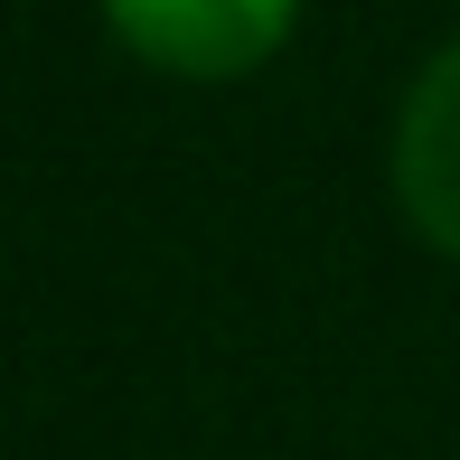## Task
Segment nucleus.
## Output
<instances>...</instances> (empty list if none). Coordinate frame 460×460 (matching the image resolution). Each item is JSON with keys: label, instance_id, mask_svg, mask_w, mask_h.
Wrapping results in <instances>:
<instances>
[{"label": "nucleus", "instance_id": "obj_1", "mask_svg": "<svg viewBox=\"0 0 460 460\" xmlns=\"http://www.w3.org/2000/svg\"><path fill=\"white\" fill-rule=\"evenodd\" d=\"M103 19L141 66L188 85H235L291 48L301 0H103Z\"/></svg>", "mask_w": 460, "mask_h": 460}, {"label": "nucleus", "instance_id": "obj_2", "mask_svg": "<svg viewBox=\"0 0 460 460\" xmlns=\"http://www.w3.org/2000/svg\"><path fill=\"white\" fill-rule=\"evenodd\" d=\"M394 198H404L413 235L460 263V38L413 75L404 113H394Z\"/></svg>", "mask_w": 460, "mask_h": 460}]
</instances>
